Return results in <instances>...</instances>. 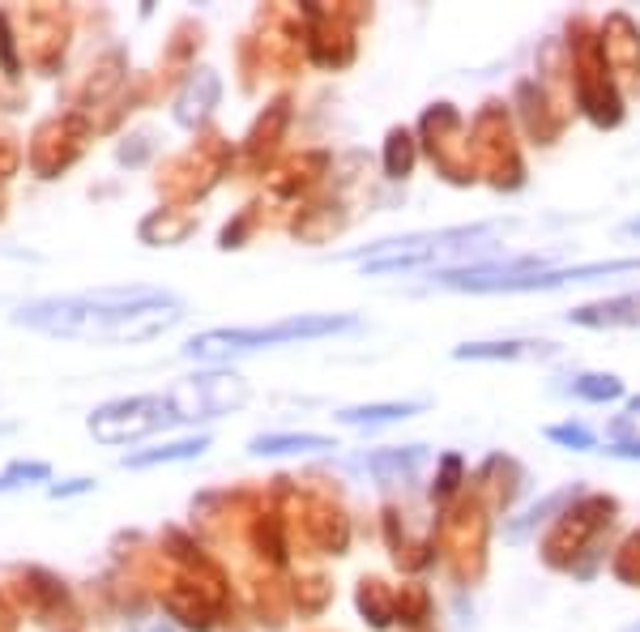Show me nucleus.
<instances>
[{
  "label": "nucleus",
  "mask_w": 640,
  "mask_h": 632,
  "mask_svg": "<svg viewBox=\"0 0 640 632\" xmlns=\"http://www.w3.org/2000/svg\"><path fill=\"white\" fill-rule=\"evenodd\" d=\"M184 316V304L163 287H94L77 295L35 299L13 312V325L82 342H146Z\"/></svg>",
  "instance_id": "f257e3e1"
},
{
  "label": "nucleus",
  "mask_w": 640,
  "mask_h": 632,
  "mask_svg": "<svg viewBox=\"0 0 640 632\" xmlns=\"http://www.w3.org/2000/svg\"><path fill=\"white\" fill-rule=\"evenodd\" d=\"M611 274H640V257L559 265V270H547L542 261H483V265L444 270L436 274V282L453 291H551V287H568V282H594V278H611Z\"/></svg>",
  "instance_id": "f03ea898"
},
{
  "label": "nucleus",
  "mask_w": 640,
  "mask_h": 632,
  "mask_svg": "<svg viewBox=\"0 0 640 632\" xmlns=\"http://www.w3.org/2000/svg\"><path fill=\"white\" fill-rule=\"evenodd\" d=\"M355 316H333V312H308V316H286L274 325H248V329H210L197 334L184 355L188 359H231V355H248V351H265V346H282V342H303V338H333L355 329Z\"/></svg>",
  "instance_id": "7ed1b4c3"
},
{
  "label": "nucleus",
  "mask_w": 640,
  "mask_h": 632,
  "mask_svg": "<svg viewBox=\"0 0 640 632\" xmlns=\"http://www.w3.org/2000/svg\"><path fill=\"white\" fill-rule=\"evenodd\" d=\"M491 227H453V231H431V235H410V240H384L367 252H350V261H359L367 274H397V270H419L448 252H466L474 240H483Z\"/></svg>",
  "instance_id": "20e7f679"
},
{
  "label": "nucleus",
  "mask_w": 640,
  "mask_h": 632,
  "mask_svg": "<svg viewBox=\"0 0 640 632\" xmlns=\"http://www.w3.org/2000/svg\"><path fill=\"white\" fill-rule=\"evenodd\" d=\"M175 423H180V415H175L167 393H137V398L103 402L90 415V432H94V440H103V445H133V440L167 432Z\"/></svg>",
  "instance_id": "39448f33"
},
{
  "label": "nucleus",
  "mask_w": 640,
  "mask_h": 632,
  "mask_svg": "<svg viewBox=\"0 0 640 632\" xmlns=\"http://www.w3.org/2000/svg\"><path fill=\"white\" fill-rule=\"evenodd\" d=\"M167 398L175 406V415H180V423H205V419H218L227 410L244 406L248 385L235 372H201V376H188V381H175L167 389Z\"/></svg>",
  "instance_id": "423d86ee"
},
{
  "label": "nucleus",
  "mask_w": 640,
  "mask_h": 632,
  "mask_svg": "<svg viewBox=\"0 0 640 632\" xmlns=\"http://www.w3.org/2000/svg\"><path fill=\"white\" fill-rule=\"evenodd\" d=\"M572 325H589V329H623V325H640V295H619V299H602V304H585L568 312Z\"/></svg>",
  "instance_id": "0eeeda50"
},
{
  "label": "nucleus",
  "mask_w": 640,
  "mask_h": 632,
  "mask_svg": "<svg viewBox=\"0 0 640 632\" xmlns=\"http://www.w3.org/2000/svg\"><path fill=\"white\" fill-rule=\"evenodd\" d=\"M423 402H376V406H346L338 410V423L346 428H380V423H397V419H410L419 415Z\"/></svg>",
  "instance_id": "6e6552de"
},
{
  "label": "nucleus",
  "mask_w": 640,
  "mask_h": 632,
  "mask_svg": "<svg viewBox=\"0 0 640 632\" xmlns=\"http://www.w3.org/2000/svg\"><path fill=\"white\" fill-rule=\"evenodd\" d=\"M530 355H551V342H466L453 351V359H530Z\"/></svg>",
  "instance_id": "1a4fd4ad"
},
{
  "label": "nucleus",
  "mask_w": 640,
  "mask_h": 632,
  "mask_svg": "<svg viewBox=\"0 0 640 632\" xmlns=\"http://www.w3.org/2000/svg\"><path fill=\"white\" fill-rule=\"evenodd\" d=\"M252 453H269V457H274V453H308V449H333V440L329 436H312V432H269V436H256L252 440V445H248Z\"/></svg>",
  "instance_id": "9d476101"
},
{
  "label": "nucleus",
  "mask_w": 640,
  "mask_h": 632,
  "mask_svg": "<svg viewBox=\"0 0 640 632\" xmlns=\"http://www.w3.org/2000/svg\"><path fill=\"white\" fill-rule=\"evenodd\" d=\"M423 457H427V453H423L419 445H410V449H384V453H376L367 466L380 474V483H402V479H410V474L423 466Z\"/></svg>",
  "instance_id": "9b49d317"
},
{
  "label": "nucleus",
  "mask_w": 640,
  "mask_h": 632,
  "mask_svg": "<svg viewBox=\"0 0 640 632\" xmlns=\"http://www.w3.org/2000/svg\"><path fill=\"white\" fill-rule=\"evenodd\" d=\"M205 449H210V440L205 436H192V440H175V445H163V449H141V453H128L124 466H158V462H188V457H201Z\"/></svg>",
  "instance_id": "f8f14e48"
},
{
  "label": "nucleus",
  "mask_w": 640,
  "mask_h": 632,
  "mask_svg": "<svg viewBox=\"0 0 640 632\" xmlns=\"http://www.w3.org/2000/svg\"><path fill=\"white\" fill-rule=\"evenodd\" d=\"M572 393L585 402H615V398H623V381L611 372H581L572 381Z\"/></svg>",
  "instance_id": "ddd939ff"
},
{
  "label": "nucleus",
  "mask_w": 640,
  "mask_h": 632,
  "mask_svg": "<svg viewBox=\"0 0 640 632\" xmlns=\"http://www.w3.org/2000/svg\"><path fill=\"white\" fill-rule=\"evenodd\" d=\"M547 440H555V445H564V449H576V453H589L598 445V436L585 428V423H551L547 432H542Z\"/></svg>",
  "instance_id": "4468645a"
},
{
  "label": "nucleus",
  "mask_w": 640,
  "mask_h": 632,
  "mask_svg": "<svg viewBox=\"0 0 640 632\" xmlns=\"http://www.w3.org/2000/svg\"><path fill=\"white\" fill-rule=\"evenodd\" d=\"M47 462H13L5 474H0V492H9V487H22V483H47Z\"/></svg>",
  "instance_id": "2eb2a0df"
},
{
  "label": "nucleus",
  "mask_w": 640,
  "mask_h": 632,
  "mask_svg": "<svg viewBox=\"0 0 640 632\" xmlns=\"http://www.w3.org/2000/svg\"><path fill=\"white\" fill-rule=\"evenodd\" d=\"M457 470H461V457H444V474H440V487H436V496H453V487H457Z\"/></svg>",
  "instance_id": "dca6fc26"
},
{
  "label": "nucleus",
  "mask_w": 640,
  "mask_h": 632,
  "mask_svg": "<svg viewBox=\"0 0 640 632\" xmlns=\"http://www.w3.org/2000/svg\"><path fill=\"white\" fill-rule=\"evenodd\" d=\"M90 487V479H73V483H64V487H52V496L60 500V496H73V492H86Z\"/></svg>",
  "instance_id": "f3484780"
},
{
  "label": "nucleus",
  "mask_w": 640,
  "mask_h": 632,
  "mask_svg": "<svg viewBox=\"0 0 640 632\" xmlns=\"http://www.w3.org/2000/svg\"><path fill=\"white\" fill-rule=\"evenodd\" d=\"M619 428H640V398H636V402L628 406V415L619 419Z\"/></svg>",
  "instance_id": "a211bd4d"
},
{
  "label": "nucleus",
  "mask_w": 640,
  "mask_h": 632,
  "mask_svg": "<svg viewBox=\"0 0 640 632\" xmlns=\"http://www.w3.org/2000/svg\"><path fill=\"white\" fill-rule=\"evenodd\" d=\"M623 231H628V235H640V218H632V223H623Z\"/></svg>",
  "instance_id": "6ab92c4d"
},
{
  "label": "nucleus",
  "mask_w": 640,
  "mask_h": 632,
  "mask_svg": "<svg viewBox=\"0 0 640 632\" xmlns=\"http://www.w3.org/2000/svg\"><path fill=\"white\" fill-rule=\"evenodd\" d=\"M623 632H640V624H632V628H623Z\"/></svg>",
  "instance_id": "aec40b11"
}]
</instances>
